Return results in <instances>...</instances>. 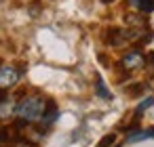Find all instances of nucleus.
Masks as SVG:
<instances>
[{"instance_id":"obj_5","label":"nucleus","mask_w":154,"mask_h":147,"mask_svg":"<svg viewBox=\"0 0 154 147\" xmlns=\"http://www.w3.org/2000/svg\"><path fill=\"white\" fill-rule=\"evenodd\" d=\"M131 4L139 13H152L154 11V0H131Z\"/></svg>"},{"instance_id":"obj_11","label":"nucleus","mask_w":154,"mask_h":147,"mask_svg":"<svg viewBox=\"0 0 154 147\" xmlns=\"http://www.w3.org/2000/svg\"><path fill=\"white\" fill-rule=\"evenodd\" d=\"M141 88H143L141 84H135V86L131 88V95H139V93H141Z\"/></svg>"},{"instance_id":"obj_8","label":"nucleus","mask_w":154,"mask_h":147,"mask_svg":"<svg viewBox=\"0 0 154 147\" xmlns=\"http://www.w3.org/2000/svg\"><path fill=\"white\" fill-rule=\"evenodd\" d=\"M150 105H154V99H152V97H150V99H146V101H143V103L137 107V111H135V118H139V116H141V113H143V111H146Z\"/></svg>"},{"instance_id":"obj_14","label":"nucleus","mask_w":154,"mask_h":147,"mask_svg":"<svg viewBox=\"0 0 154 147\" xmlns=\"http://www.w3.org/2000/svg\"><path fill=\"white\" fill-rule=\"evenodd\" d=\"M15 147H32V145H28V143H17Z\"/></svg>"},{"instance_id":"obj_12","label":"nucleus","mask_w":154,"mask_h":147,"mask_svg":"<svg viewBox=\"0 0 154 147\" xmlns=\"http://www.w3.org/2000/svg\"><path fill=\"white\" fill-rule=\"evenodd\" d=\"M146 61H148V63H150V65H154V53H150V55H148V57H146Z\"/></svg>"},{"instance_id":"obj_7","label":"nucleus","mask_w":154,"mask_h":147,"mask_svg":"<svg viewBox=\"0 0 154 147\" xmlns=\"http://www.w3.org/2000/svg\"><path fill=\"white\" fill-rule=\"evenodd\" d=\"M13 111H15V107H13L11 103H7V101H2V103H0V120L9 118V116H11Z\"/></svg>"},{"instance_id":"obj_6","label":"nucleus","mask_w":154,"mask_h":147,"mask_svg":"<svg viewBox=\"0 0 154 147\" xmlns=\"http://www.w3.org/2000/svg\"><path fill=\"white\" fill-rule=\"evenodd\" d=\"M95 88H97V97H101V99H106V101H110V99H112V93H110V90H108V86L103 84L101 76H97V78H95Z\"/></svg>"},{"instance_id":"obj_4","label":"nucleus","mask_w":154,"mask_h":147,"mask_svg":"<svg viewBox=\"0 0 154 147\" xmlns=\"http://www.w3.org/2000/svg\"><path fill=\"white\" fill-rule=\"evenodd\" d=\"M21 78L19 69L13 65H0V88H9L13 84H17V80Z\"/></svg>"},{"instance_id":"obj_2","label":"nucleus","mask_w":154,"mask_h":147,"mask_svg":"<svg viewBox=\"0 0 154 147\" xmlns=\"http://www.w3.org/2000/svg\"><path fill=\"white\" fill-rule=\"evenodd\" d=\"M137 36H139V32H127V30H120V28H108L106 34H103V40L110 46H120L122 42L133 40Z\"/></svg>"},{"instance_id":"obj_1","label":"nucleus","mask_w":154,"mask_h":147,"mask_svg":"<svg viewBox=\"0 0 154 147\" xmlns=\"http://www.w3.org/2000/svg\"><path fill=\"white\" fill-rule=\"evenodd\" d=\"M45 109H47V101L42 97H36V95L21 99L19 105L15 107L17 116L21 120H26V122H36V120L40 122V118L45 116Z\"/></svg>"},{"instance_id":"obj_9","label":"nucleus","mask_w":154,"mask_h":147,"mask_svg":"<svg viewBox=\"0 0 154 147\" xmlns=\"http://www.w3.org/2000/svg\"><path fill=\"white\" fill-rule=\"evenodd\" d=\"M114 139H116L114 134H108V137H103V139H101V143H99L97 147H110V145L114 143Z\"/></svg>"},{"instance_id":"obj_15","label":"nucleus","mask_w":154,"mask_h":147,"mask_svg":"<svg viewBox=\"0 0 154 147\" xmlns=\"http://www.w3.org/2000/svg\"><path fill=\"white\" fill-rule=\"evenodd\" d=\"M101 2H106V4H108V2H114V0H101Z\"/></svg>"},{"instance_id":"obj_13","label":"nucleus","mask_w":154,"mask_h":147,"mask_svg":"<svg viewBox=\"0 0 154 147\" xmlns=\"http://www.w3.org/2000/svg\"><path fill=\"white\" fill-rule=\"evenodd\" d=\"M2 101H7V90L0 88V103H2Z\"/></svg>"},{"instance_id":"obj_3","label":"nucleus","mask_w":154,"mask_h":147,"mask_svg":"<svg viewBox=\"0 0 154 147\" xmlns=\"http://www.w3.org/2000/svg\"><path fill=\"white\" fill-rule=\"evenodd\" d=\"M146 63V57L137 51V49H133V51H129V53H125L122 57H120V67L122 69H137V67H141Z\"/></svg>"},{"instance_id":"obj_10","label":"nucleus","mask_w":154,"mask_h":147,"mask_svg":"<svg viewBox=\"0 0 154 147\" xmlns=\"http://www.w3.org/2000/svg\"><path fill=\"white\" fill-rule=\"evenodd\" d=\"M9 139H11V132H9V128L0 126V143H5V141H9Z\"/></svg>"}]
</instances>
